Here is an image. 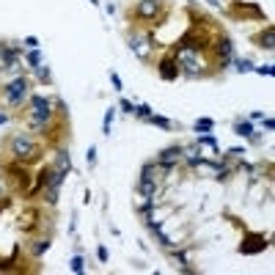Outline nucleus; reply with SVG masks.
Masks as SVG:
<instances>
[{
	"instance_id": "5701e85b",
	"label": "nucleus",
	"mask_w": 275,
	"mask_h": 275,
	"mask_svg": "<svg viewBox=\"0 0 275 275\" xmlns=\"http://www.w3.org/2000/svg\"><path fill=\"white\" fill-rule=\"evenodd\" d=\"M212 126H214L212 118H198L196 121V132H212Z\"/></svg>"
},
{
	"instance_id": "f8f14e48",
	"label": "nucleus",
	"mask_w": 275,
	"mask_h": 275,
	"mask_svg": "<svg viewBox=\"0 0 275 275\" xmlns=\"http://www.w3.org/2000/svg\"><path fill=\"white\" fill-rule=\"evenodd\" d=\"M157 72H160V77H162L165 82H174L176 77L182 74V69H179V60L174 58V52L162 55V60L157 64Z\"/></svg>"
},
{
	"instance_id": "c756f323",
	"label": "nucleus",
	"mask_w": 275,
	"mask_h": 275,
	"mask_svg": "<svg viewBox=\"0 0 275 275\" xmlns=\"http://www.w3.org/2000/svg\"><path fill=\"white\" fill-rule=\"evenodd\" d=\"M22 44H25L28 50H38V38H36V36H28V38H25V42H22Z\"/></svg>"
},
{
	"instance_id": "39448f33",
	"label": "nucleus",
	"mask_w": 275,
	"mask_h": 275,
	"mask_svg": "<svg viewBox=\"0 0 275 275\" xmlns=\"http://www.w3.org/2000/svg\"><path fill=\"white\" fill-rule=\"evenodd\" d=\"M168 14L170 8L162 6V0H138V6L130 11V20H138L143 25H162Z\"/></svg>"
},
{
	"instance_id": "c85d7f7f",
	"label": "nucleus",
	"mask_w": 275,
	"mask_h": 275,
	"mask_svg": "<svg viewBox=\"0 0 275 275\" xmlns=\"http://www.w3.org/2000/svg\"><path fill=\"white\" fill-rule=\"evenodd\" d=\"M36 72H38V80H47V82H50V69H47V66L38 64V66H36Z\"/></svg>"
},
{
	"instance_id": "f257e3e1",
	"label": "nucleus",
	"mask_w": 275,
	"mask_h": 275,
	"mask_svg": "<svg viewBox=\"0 0 275 275\" xmlns=\"http://www.w3.org/2000/svg\"><path fill=\"white\" fill-rule=\"evenodd\" d=\"M187 14L192 16V22L187 25V30L179 36L176 47H190V50H196V52H209L212 44L223 36V28H220L212 16H204V14L196 16V14H192V6L187 8Z\"/></svg>"
},
{
	"instance_id": "20e7f679",
	"label": "nucleus",
	"mask_w": 275,
	"mask_h": 275,
	"mask_svg": "<svg viewBox=\"0 0 275 275\" xmlns=\"http://www.w3.org/2000/svg\"><path fill=\"white\" fill-rule=\"evenodd\" d=\"M0 174H3V182L8 184V190L14 192V196H28V192H30L33 176H30V170H28V165L11 160L8 165H3V168H0Z\"/></svg>"
},
{
	"instance_id": "473e14b6",
	"label": "nucleus",
	"mask_w": 275,
	"mask_h": 275,
	"mask_svg": "<svg viewBox=\"0 0 275 275\" xmlns=\"http://www.w3.org/2000/svg\"><path fill=\"white\" fill-rule=\"evenodd\" d=\"M256 72H258V74H267V77H272V74H275V69H272L270 64H267V66H258Z\"/></svg>"
},
{
	"instance_id": "72a5a7b5",
	"label": "nucleus",
	"mask_w": 275,
	"mask_h": 275,
	"mask_svg": "<svg viewBox=\"0 0 275 275\" xmlns=\"http://www.w3.org/2000/svg\"><path fill=\"white\" fill-rule=\"evenodd\" d=\"M96 258L99 262H108V248H96Z\"/></svg>"
},
{
	"instance_id": "e433bc0d",
	"label": "nucleus",
	"mask_w": 275,
	"mask_h": 275,
	"mask_svg": "<svg viewBox=\"0 0 275 275\" xmlns=\"http://www.w3.org/2000/svg\"><path fill=\"white\" fill-rule=\"evenodd\" d=\"M91 3H96V0H91Z\"/></svg>"
},
{
	"instance_id": "7c9ffc66",
	"label": "nucleus",
	"mask_w": 275,
	"mask_h": 275,
	"mask_svg": "<svg viewBox=\"0 0 275 275\" xmlns=\"http://www.w3.org/2000/svg\"><path fill=\"white\" fill-rule=\"evenodd\" d=\"M118 108L124 110V113H135V108H132V102H130V99H121V102H118Z\"/></svg>"
},
{
	"instance_id": "412c9836",
	"label": "nucleus",
	"mask_w": 275,
	"mask_h": 275,
	"mask_svg": "<svg viewBox=\"0 0 275 275\" xmlns=\"http://www.w3.org/2000/svg\"><path fill=\"white\" fill-rule=\"evenodd\" d=\"M146 121H152V124H157V126H162V130H174V124H170V121L168 118H162V116H148V118Z\"/></svg>"
},
{
	"instance_id": "9b49d317",
	"label": "nucleus",
	"mask_w": 275,
	"mask_h": 275,
	"mask_svg": "<svg viewBox=\"0 0 275 275\" xmlns=\"http://www.w3.org/2000/svg\"><path fill=\"white\" fill-rule=\"evenodd\" d=\"M152 42H154V38L152 36H143V33H132V36H130V50L143 60V64L152 60V50H154Z\"/></svg>"
},
{
	"instance_id": "c9c22d12",
	"label": "nucleus",
	"mask_w": 275,
	"mask_h": 275,
	"mask_svg": "<svg viewBox=\"0 0 275 275\" xmlns=\"http://www.w3.org/2000/svg\"><path fill=\"white\" fill-rule=\"evenodd\" d=\"M206 3H209V6H220L223 0H206Z\"/></svg>"
},
{
	"instance_id": "6e6552de",
	"label": "nucleus",
	"mask_w": 275,
	"mask_h": 275,
	"mask_svg": "<svg viewBox=\"0 0 275 275\" xmlns=\"http://www.w3.org/2000/svg\"><path fill=\"white\" fill-rule=\"evenodd\" d=\"M42 135H44V143H47V146H58V148L64 146V140L69 138V124H66L64 113H58V118L50 121Z\"/></svg>"
},
{
	"instance_id": "393cba45",
	"label": "nucleus",
	"mask_w": 275,
	"mask_h": 275,
	"mask_svg": "<svg viewBox=\"0 0 275 275\" xmlns=\"http://www.w3.org/2000/svg\"><path fill=\"white\" fill-rule=\"evenodd\" d=\"M86 162H88V168H94V165H96V146H91V148H88Z\"/></svg>"
},
{
	"instance_id": "f704fd0d",
	"label": "nucleus",
	"mask_w": 275,
	"mask_h": 275,
	"mask_svg": "<svg viewBox=\"0 0 275 275\" xmlns=\"http://www.w3.org/2000/svg\"><path fill=\"white\" fill-rule=\"evenodd\" d=\"M6 121H8V116H6V113H0V124H6Z\"/></svg>"
},
{
	"instance_id": "1a4fd4ad",
	"label": "nucleus",
	"mask_w": 275,
	"mask_h": 275,
	"mask_svg": "<svg viewBox=\"0 0 275 275\" xmlns=\"http://www.w3.org/2000/svg\"><path fill=\"white\" fill-rule=\"evenodd\" d=\"M270 248V240L264 234H250V231H245V236H242L240 242V253L242 256H253V253H262Z\"/></svg>"
},
{
	"instance_id": "2eb2a0df",
	"label": "nucleus",
	"mask_w": 275,
	"mask_h": 275,
	"mask_svg": "<svg viewBox=\"0 0 275 275\" xmlns=\"http://www.w3.org/2000/svg\"><path fill=\"white\" fill-rule=\"evenodd\" d=\"M253 44L262 47V50H272L275 47V28L272 25H264V30L253 36Z\"/></svg>"
},
{
	"instance_id": "f03ea898",
	"label": "nucleus",
	"mask_w": 275,
	"mask_h": 275,
	"mask_svg": "<svg viewBox=\"0 0 275 275\" xmlns=\"http://www.w3.org/2000/svg\"><path fill=\"white\" fill-rule=\"evenodd\" d=\"M25 110V124L30 132H38L42 135L44 126L50 124V121L55 118V110H52V102H50L47 96H38V94H33V96H28V108Z\"/></svg>"
},
{
	"instance_id": "4468645a",
	"label": "nucleus",
	"mask_w": 275,
	"mask_h": 275,
	"mask_svg": "<svg viewBox=\"0 0 275 275\" xmlns=\"http://www.w3.org/2000/svg\"><path fill=\"white\" fill-rule=\"evenodd\" d=\"M182 154H184V148H182V146H168V148H162V152H160L157 162H162V165H168V168H174V165L182 160Z\"/></svg>"
},
{
	"instance_id": "bb28decb",
	"label": "nucleus",
	"mask_w": 275,
	"mask_h": 275,
	"mask_svg": "<svg viewBox=\"0 0 275 275\" xmlns=\"http://www.w3.org/2000/svg\"><path fill=\"white\" fill-rule=\"evenodd\" d=\"M236 69H240V72H253V64H250V60H245V58H240V60H236Z\"/></svg>"
},
{
	"instance_id": "a878e982",
	"label": "nucleus",
	"mask_w": 275,
	"mask_h": 275,
	"mask_svg": "<svg viewBox=\"0 0 275 275\" xmlns=\"http://www.w3.org/2000/svg\"><path fill=\"white\" fill-rule=\"evenodd\" d=\"M82 270H86L82 258H80V256H74V258H72V272H82Z\"/></svg>"
},
{
	"instance_id": "f3484780",
	"label": "nucleus",
	"mask_w": 275,
	"mask_h": 275,
	"mask_svg": "<svg viewBox=\"0 0 275 275\" xmlns=\"http://www.w3.org/2000/svg\"><path fill=\"white\" fill-rule=\"evenodd\" d=\"M168 165H162V162H157V165H152V162H148V165H143V170H140V176H146V179H154V182H160V179H162V176L165 174H168Z\"/></svg>"
},
{
	"instance_id": "9d476101",
	"label": "nucleus",
	"mask_w": 275,
	"mask_h": 275,
	"mask_svg": "<svg viewBox=\"0 0 275 275\" xmlns=\"http://www.w3.org/2000/svg\"><path fill=\"white\" fill-rule=\"evenodd\" d=\"M42 209L38 206H28V209H22V214L16 218V228L22 231V234H33V231L38 228V223H42Z\"/></svg>"
},
{
	"instance_id": "7ed1b4c3",
	"label": "nucleus",
	"mask_w": 275,
	"mask_h": 275,
	"mask_svg": "<svg viewBox=\"0 0 275 275\" xmlns=\"http://www.w3.org/2000/svg\"><path fill=\"white\" fill-rule=\"evenodd\" d=\"M8 154H11V160H16V162H22V165H33V162L42 160L44 148L38 146L30 135L20 132V135H14L8 140Z\"/></svg>"
},
{
	"instance_id": "4be33fe9",
	"label": "nucleus",
	"mask_w": 275,
	"mask_h": 275,
	"mask_svg": "<svg viewBox=\"0 0 275 275\" xmlns=\"http://www.w3.org/2000/svg\"><path fill=\"white\" fill-rule=\"evenodd\" d=\"M113 118H116V108H110L108 113H104V124H102V132H104V135H110V126H113Z\"/></svg>"
},
{
	"instance_id": "dca6fc26",
	"label": "nucleus",
	"mask_w": 275,
	"mask_h": 275,
	"mask_svg": "<svg viewBox=\"0 0 275 275\" xmlns=\"http://www.w3.org/2000/svg\"><path fill=\"white\" fill-rule=\"evenodd\" d=\"M138 192H140V198H146V201H154V196H157V182L140 176V179H138Z\"/></svg>"
},
{
	"instance_id": "6ab92c4d",
	"label": "nucleus",
	"mask_w": 275,
	"mask_h": 275,
	"mask_svg": "<svg viewBox=\"0 0 275 275\" xmlns=\"http://www.w3.org/2000/svg\"><path fill=\"white\" fill-rule=\"evenodd\" d=\"M55 168L64 170V174H69V170H72V160H69V152H66V148H58V157H55Z\"/></svg>"
},
{
	"instance_id": "a211bd4d",
	"label": "nucleus",
	"mask_w": 275,
	"mask_h": 275,
	"mask_svg": "<svg viewBox=\"0 0 275 275\" xmlns=\"http://www.w3.org/2000/svg\"><path fill=\"white\" fill-rule=\"evenodd\" d=\"M47 250H50V236H44V240H33L30 245H28V253H30L33 262H36V258H42Z\"/></svg>"
},
{
	"instance_id": "423d86ee",
	"label": "nucleus",
	"mask_w": 275,
	"mask_h": 275,
	"mask_svg": "<svg viewBox=\"0 0 275 275\" xmlns=\"http://www.w3.org/2000/svg\"><path fill=\"white\" fill-rule=\"evenodd\" d=\"M226 16H231V20H242V22H267V16H264L262 6L258 3H245V0H231V6L226 8Z\"/></svg>"
},
{
	"instance_id": "cd10ccee",
	"label": "nucleus",
	"mask_w": 275,
	"mask_h": 275,
	"mask_svg": "<svg viewBox=\"0 0 275 275\" xmlns=\"http://www.w3.org/2000/svg\"><path fill=\"white\" fill-rule=\"evenodd\" d=\"M110 82H113V88H116V91H121V88H124V82H121V77L116 74V72H110Z\"/></svg>"
},
{
	"instance_id": "b1692460",
	"label": "nucleus",
	"mask_w": 275,
	"mask_h": 275,
	"mask_svg": "<svg viewBox=\"0 0 275 275\" xmlns=\"http://www.w3.org/2000/svg\"><path fill=\"white\" fill-rule=\"evenodd\" d=\"M25 60H28V64L33 66V69H36V66L42 64V52H38V50H30V52L25 55Z\"/></svg>"
},
{
	"instance_id": "ddd939ff",
	"label": "nucleus",
	"mask_w": 275,
	"mask_h": 275,
	"mask_svg": "<svg viewBox=\"0 0 275 275\" xmlns=\"http://www.w3.org/2000/svg\"><path fill=\"white\" fill-rule=\"evenodd\" d=\"M22 262H20V245L11 250V256H0V272H22Z\"/></svg>"
},
{
	"instance_id": "2f4dec72",
	"label": "nucleus",
	"mask_w": 275,
	"mask_h": 275,
	"mask_svg": "<svg viewBox=\"0 0 275 275\" xmlns=\"http://www.w3.org/2000/svg\"><path fill=\"white\" fill-rule=\"evenodd\" d=\"M135 113L140 116V118H148V116H152V108H148V104H140V108H138Z\"/></svg>"
},
{
	"instance_id": "0eeeda50",
	"label": "nucleus",
	"mask_w": 275,
	"mask_h": 275,
	"mask_svg": "<svg viewBox=\"0 0 275 275\" xmlns=\"http://www.w3.org/2000/svg\"><path fill=\"white\" fill-rule=\"evenodd\" d=\"M28 94H30V82H28L25 77H14V80L3 88V99L11 110H20L22 104L28 102Z\"/></svg>"
},
{
	"instance_id": "aec40b11",
	"label": "nucleus",
	"mask_w": 275,
	"mask_h": 275,
	"mask_svg": "<svg viewBox=\"0 0 275 275\" xmlns=\"http://www.w3.org/2000/svg\"><path fill=\"white\" fill-rule=\"evenodd\" d=\"M234 132H236L240 138H250V135H253V126H250V121H240V124L234 126Z\"/></svg>"
}]
</instances>
